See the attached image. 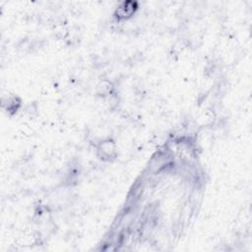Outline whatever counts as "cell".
<instances>
[{
    "label": "cell",
    "mask_w": 252,
    "mask_h": 252,
    "mask_svg": "<svg viewBox=\"0 0 252 252\" xmlns=\"http://www.w3.org/2000/svg\"><path fill=\"white\" fill-rule=\"evenodd\" d=\"M136 8H134V3L132 2H127L123 3L122 6L117 8L116 10V15L119 19H127L133 15L135 12Z\"/></svg>",
    "instance_id": "cell-2"
},
{
    "label": "cell",
    "mask_w": 252,
    "mask_h": 252,
    "mask_svg": "<svg viewBox=\"0 0 252 252\" xmlns=\"http://www.w3.org/2000/svg\"><path fill=\"white\" fill-rule=\"evenodd\" d=\"M97 151H98V156L100 159L103 161H107V162H110V161L114 160L117 156L116 144L110 139L102 141L99 144Z\"/></svg>",
    "instance_id": "cell-1"
}]
</instances>
